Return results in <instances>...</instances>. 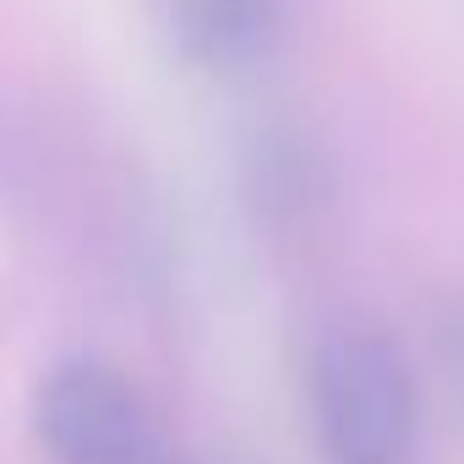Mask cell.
Instances as JSON below:
<instances>
[{
  "label": "cell",
  "instance_id": "cell-5",
  "mask_svg": "<svg viewBox=\"0 0 464 464\" xmlns=\"http://www.w3.org/2000/svg\"><path fill=\"white\" fill-rule=\"evenodd\" d=\"M442 339H448L453 377H459V388H464V306H453V312H448V328H442Z\"/></svg>",
  "mask_w": 464,
  "mask_h": 464
},
{
  "label": "cell",
  "instance_id": "cell-4",
  "mask_svg": "<svg viewBox=\"0 0 464 464\" xmlns=\"http://www.w3.org/2000/svg\"><path fill=\"white\" fill-rule=\"evenodd\" d=\"M328 164L295 131H268L252 148V197L274 224H312L328 208Z\"/></svg>",
  "mask_w": 464,
  "mask_h": 464
},
{
  "label": "cell",
  "instance_id": "cell-1",
  "mask_svg": "<svg viewBox=\"0 0 464 464\" xmlns=\"http://www.w3.org/2000/svg\"><path fill=\"white\" fill-rule=\"evenodd\" d=\"M306 415L323 464H420V372L404 339L372 317H339L312 339Z\"/></svg>",
  "mask_w": 464,
  "mask_h": 464
},
{
  "label": "cell",
  "instance_id": "cell-2",
  "mask_svg": "<svg viewBox=\"0 0 464 464\" xmlns=\"http://www.w3.org/2000/svg\"><path fill=\"white\" fill-rule=\"evenodd\" d=\"M34 431L50 464H148L153 459V415L137 382L93 355H72L44 372L34 393Z\"/></svg>",
  "mask_w": 464,
  "mask_h": 464
},
{
  "label": "cell",
  "instance_id": "cell-3",
  "mask_svg": "<svg viewBox=\"0 0 464 464\" xmlns=\"http://www.w3.org/2000/svg\"><path fill=\"white\" fill-rule=\"evenodd\" d=\"M164 23L208 77H252L290 39V0H164Z\"/></svg>",
  "mask_w": 464,
  "mask_h": 464
}]
</instances>
